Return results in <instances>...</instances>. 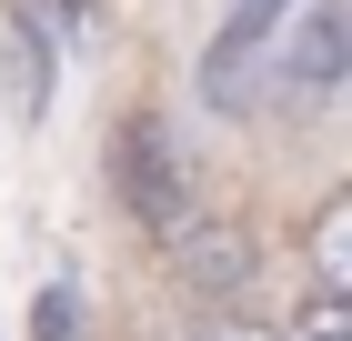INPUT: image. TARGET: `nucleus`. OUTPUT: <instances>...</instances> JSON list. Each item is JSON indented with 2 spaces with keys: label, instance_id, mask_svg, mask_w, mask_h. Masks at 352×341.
<instances>
[{
  "label": "nucleus",
  "instance_id": "f03ea898",
  "mask_svg": "<svg viewBox=\"0 0 352 341\" xmlns=\"http://www.w3.org/2000/svg\"><path fill=\"white\" fill-rule=\"evenodd\" d=\"M162 251H171V271H182L191 291H212V301H232V291L262 281V241H252V221H232V211H191Z\"/></svg>",
  "mask_w": 352,
  "mask_h": 341
},
{
  "label": "nucleus",
  "instance_id": "20e7f679",
  "mask_svg": "<svg viewBox=\"0 0 352 341\" xmlns=\"http://www.w3.org/2000/svg\"><path fill=\"white\" fill-rule=\"evenodd\" d=\"M302 261H312V301H352V191H332V201L312 211Z\"/></svg>",
  "mask_w": 352,
  "mask_h": 341
},
{
  "label": "nucleus",
  "instance_id": "6e6552de",
  "mask_svg": "<svg viewBox=\"0 0 352 341\" xmlns=\"http://www.w3.org/2000/svg\"><path fill=\"white\" fill-rule=\"evenodd\" d=\"M282 10H292V0H232V30H221V40H252V51H262Z\"/></svg>",
  "mask_w": 352,
  "mask_h": 341
},
{
  "label": "nucleus",
  "instance_id": "7ed1b4c3",
  "mask_svg": "<svg viewBox=\"0 0 352 341\" xmlns=\"http://www.w3.org/2000/svg\"><path fill=\"white\" fill-rule=\"evenodd\" d=\"M342 60H352V0H302L292 40H282V91H292V110H322L332 91H342Z\"/></svg>",
  "mask_w": 352,
  "mask_h": 341
},
{
  "label": "nucleus",
  "instance_id": "0eeeda50",
  "mask_svg": "<svg viewBox=\"0 0 352 341\" xmlns=\"http://www.w3.org/2000/svg\"><path fill=\"white\" fill-rule=\"evenodd\" d=\"M282 341H352V301H302Z\"/></svg>",
  "mask_w": 352,
  "mask_h": 341
},
{
  "label": "nucleus",
  "instance_id": "39448f33",
  "mask_svg": "<svg viewBox=\"0 0 352 341\" xmlns=\"http://www.w3.org/2000/svg\"><path fill=\"white\" fill-rule=\"evenodd\" d=\"M10 101H21V121L51 110V30L30 21V0L10 10Z\"/></svg>",
  "mask_w": 352,
  "mask_h": 341
},
{
  "label": "nucleus",
  "instance_id": "f257e3e1",
  "mask_svg": "<svg viewBox=\"0 0 352 341\" xmlns=\"http://www.w3.org/2000/svg\"><path fill=\"white\" fill-rule=\"evenodd\" d=\"M111 191H121V211H131L151 241H171L191 221V171H182V141H171L162 110H131V121L111 131Z\"/></svg>",
  "mask_w": 352,
  "mask_h": 341
},
{
  "label": "nucleus",
  "instance_id": "1a4fd4ad",
  "mask_svg": "<svg viewBox=\"0 0 352 341\" xmlns=\"http://www.w3.org/2000/svg\"><path fill=\"white\" fill-rule=\"evenodd\" d=\"M191 341H272V331H262V321H201Z\"/></svg>",
  "mask_w": 352,
  "mask_h": 341
},
{
  "label": "nucleus",
  "instance_id": "423d86ee",
  "mask_svg": "<svg viewBox=\"0 0 352 341\" xmlns=\"http://www.w3.org/2000/svg\"><path fill=\"white\" fill-rule=\"evenodd\" d=\"M30 341H81V291L51 281L41 301H30Z\"/></svg>",
  "mask_w": 352,
  "mask_h": 341
}]
</instances>
